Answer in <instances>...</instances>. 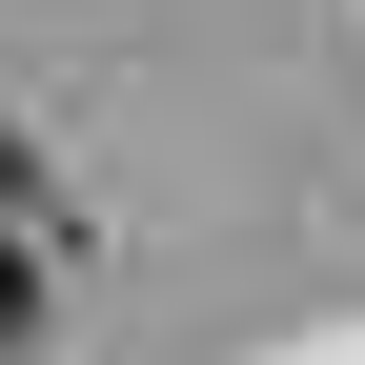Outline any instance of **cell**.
Masks as SVG:
<instances>
[{
  "mask_svg": "<svg viewBox=\"0 0 365 365\" xmlns=\"http://www.w3.org/2000/svg\"><path fill=\"white\" fill-rule=\"evenodd\" d=\"M0 203H21V143H0Z\"/></svg>",
  "mask_w": 365,
  "mask_h": 365,
  "instance_id": "7a4b0ae2",
  "label": "cell"
},
{
  "mask_svg": "<svg viewBox=\"0 0 365 365\" xmlns=\"http://www.w3.org/2000/svg\"><path fill=\"white\" fill-rule=\"evenodd\" d=\"M0 345H21V244H0Z\"/></svg>",
  "mask_w": 365,
  "mask_h": 365,
  "instance_id": "6da1fadb",
  "label": "cell"
}]
</instances>
